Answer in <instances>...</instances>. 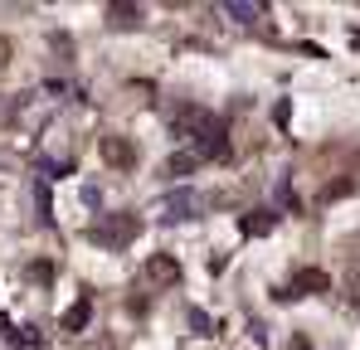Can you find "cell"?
Masks as SVG:
<instances>
[{"instance_id":"cell-7","label":"cell","mask_w":360,"mask_h":350,"mask_svg":"<svg viewBox=\"0 0 360 350\" xmlns=\"http://www.w3.org/2000/svg\"><path fill=\"white\" fill-rule=\"evenodd\" d=\"M39 346H44V341L34 336V326H15V331H10V350H39Z\"/></svg>"},{"instance_id":"cell-10","label":"cell","mask_w":360,"mask_h":350,"mask_svg":"<svg viewBox=\"0 0 360 350\" xmlns=\"http://www.w3.org/2000/svg\"><path fill=\"white\" fill-rule=\"evenodd\" d=\"M190 166H195V156H171V161H166V175H176V171H190Z\"/></svg>"},{"instance_id":"cell-3","label":"cell","mask_w":360,"mask_h":350,"mask_svg":"<svg viewBox=\"0 0 360 350\" xmlns=\"http://www.w3.org/2000/svg\"><path fill=\"white\" fill-rule=\"evenodd\" d=\"M98 156H103L108 166H131V161H136V151H131L127 136H103V141H98Z\"/></svg>"},{"instance_id":"cell-6","label":"cell","mask_w":360,"mask_h":350,"mask_svg":"<svg viewBox=\"0 0 360 350\" xmlns=\"http://www.w3.org/2000/svg\"><path fill=\"white\" fill-rule=\"evenodd\" d=\"M146 278L151 283H180V263L166 258V253H156V258H146Z\"/></svg>"},{"instance_id":"cell-9","label":"cell","mask_w":360,"mask_h":350,"mask_svg":"<svg viewBox=\"0 0 360 350\" xmlns=\"http://www.w3.org/2000/svg\"><path fill=\"white\" fill-rule=\"evenodd\" d=\"M243 229H248V233H268V229H273V219L258 214V219H243Z\"/></svg>"},{"instance_id":"cell-11","label":"cell","mask_w":360,"mask_h":350,"mask_svg":"<svg viewBox=\"0 0 360 350\" xmlns=\"http://www.w3.org/2000/svg\"><path fill=\"white\" fill-rule=\"evenodd\" d=\"M5 63H10V39H0V73H5Z\"/></svg>"},{"instance_id":"cell-4","label":"cell","mask_w":360,"mask_h":350,"mask_svg":"<svg viewBox=\"0 0 360 350\" xmlns=\"http://www.w3.org/2000/svg\"><path fill=\"white\" fill-rule=\"evenodd\" d=\"M200 156H229L224 122H205V127H200Z\"/></svg>"},{"instance_id":"cell-8","label":"cell","mask_w":360,"mask_h":350,"mask_svg":"<svg viewBox=\"0 0 360 350\" xmlns=\"http://www.w3.org/2000/svg\"><path fill=\"white\" fill-rule=\"evenodd\" d=\"M195 205H200V200H195L190 190H180L176 200H171V214H176V209H180V219H190V209H195Z\"/></svg>"},{"instance_id":"cell-2","label":"cell","mask_w":360,"mask_h":350,"mask_svg":"<svg viewBox=\"0 0 360 350\" xmlns=\"http://www.w3.org/2000/svg\"><path fill=\"white\" fill-rule=\"evenodd\" d=\"M326 287H331V278H326V273L302 268V273H292V283H288V292H283V297H311V292H326Z\"/></svg>"},{"instance_id":"cell-5","label":"cell","mask_w":360,"mask_h":350,"mask_svg":"<svg viewBox=\"0 0 360 350\" xmlns=\"http://www.w3.org/2000/svg\"><path fill=\"white\" fill-rule=\"evenodd\" d=\"M88 316H93V302H88V297H78V302L59 316V331H68V336H73V331H83V326H88Z\"/></svg>"},{"instance_id":"cell-1","label":"cell","mask_w":360,"mask_h":350,"mask_svg":"<svg viewBox=\"0 0 360 350\" xmlns=\"http://www.w3.org/2000/svg\"><path fill=\"white\" fill-rule=\"evenodd\" d=\"M136 214H112V219H98L93 229H88V238L93 243H103V248H122L127 238H136Z\"/></svg>"}]
</instances>
